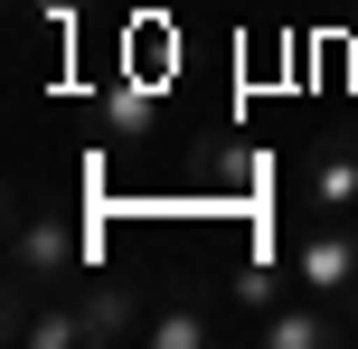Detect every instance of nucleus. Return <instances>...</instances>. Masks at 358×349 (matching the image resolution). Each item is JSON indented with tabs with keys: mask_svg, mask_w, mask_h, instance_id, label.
<instances>
[{
	"mask_svg": "<svg viewBox=\"0 0 358 349\" xmlns=\"http://www.w3.org/2000/svg\"><path fill=\"white\" fill-rule=\"evenodd\" d=\"M76 274H85V236H76V218H19V227H10V321L38 312L48 293H66Z\"/></svg>",
	"mask_w": 358,
	"mask_h": 349,
	"instance_id": "1",
	"label": "nucleus"
},
{
	"mask_svg": "<svg viewBox=\"0 0 358 349\" xmlns=\"http://www.w3.org/2000/svg\"><path fill=\"white\" fill-rule=\"evenodd\" d=\"M292 283L358 321V218H311L292 236Z\"/></svg>",
	"mask_w": 358,
	"mask_h": 349,
	"instance_id": "2",
	"label": "nucleus"
},
{
	"mask_svg": "<svg viewBox=\"0 0 358 349\" xmlns=\"http://www.w3.org/2000/svg\"><path fill=\"white\" fill-rule=\"evenodd\" d=\"M255 340H264V349H349V340H358V321H349V312H330L321 293H283L273 312H255Z\"/></svg>",
	"mask_w": 358,
	"mask_h": 349,
	"instance_id": "3",
	"label": "nucleus"
},
{
	"mask_svg": "<svg viewBox=\"0 0 358 349\" xmlns=\"http://www.w3.org/2000/svg\"><path fill=\"white\" fill-rule=\"evenodd\" d=\"M66 293H76V321H85V349H132V340H142V293H132V283L76 274Z\"/></svg>",
	"mask_w": 358,
	"mask_h": 349,
	"instance_id": "4",
	"label": "nucleus"
},
{
	"mask_svg": "<svg viewBox=\"0 0 358 349\" xmlns=\"http://www.w3.org/2000/svg\"><path fill=\"white\" fill-rule=\"evenodd\" d=\"M302 208H311V218H349V208H358V142H349V132H321V142H311Z\"/></svg>",
	"mask_w": 358,
	"mask_h": 349,
	"instance_id": "5",
	"label": "nucleus"
},
{
	"mask_svg": "<svg viewBox=\"0 0 358 349\" xmlns=\"http://www.w3.org/2000/svg\"><path fill=\"white\" fill-rule=\"evenodd\" d=\"M208 340H217V312L179 293V302H161V312H142V340L132 349H208Z\"/></svg>",
	"mask_w": 358,
	"mask_h": 349,
	"instance_id": "6",
	"label": "nucleus"
},
{
	"mask_svg": "<svg viewBox=\"0 0 358 349\" xmlns=\"http://www.w3.org/2000/svg\"><path fill=\"white\" fill-rule=\"evenodd\" d=\"M283 274H292V264H273L264 245H245V255H236V283H227V293H236V302H255V312H273L283 293H302V283H283Z\"/></svg>",
	"mask_w": 358,
	"mask_h": 349,
	"instance_id": "7",
	"label": "nucleus"
},
{
	"mask_svg": "<svg viewBox=\"0 0 358 349\" xmlns=\"http://www.w3.org/2000/svg\"><path fill=\"white\" fill-rule=\"evenodd\" d=\"M151 113H161V94H151V85H132V76H123V85L104 94V132H113V142H132V132H151Z\"/></svg>",
	"mask_w": 358,
	"mask_h": 349,
	"instance_id": "8",
	"label": "nucleus"
},
{
	"mask_svg": "<svg viewBox=\"0 0 358 349\" xmlns=\"http://www.w3.org/2000/svg\"><path fill=\"white\" fill-rule=\"evenodd\" d=\"M19 10H48V19H57V29H66V19H76V10H85V0H19Z\"/></svg>",
	"mask_w": 358,
	"mask_h": 349,
	"instance_id": "9",
	"label": "nucleus"
}]
</instances>
